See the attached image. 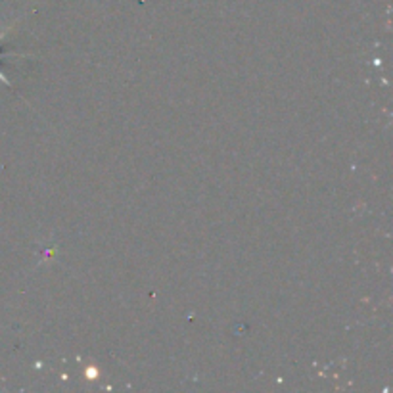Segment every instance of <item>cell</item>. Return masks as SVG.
Masks as SVG:
<instances>
[{"mask_svg":"<svg viewBox=\"0 0 393 393\" xmlns=\"http://www.w3.org/2000/svg\"><path fill=\"white\" fill-rule=\"evenodd\" d=\"M0 79L4 81V83H6V85H10V81H8V79H6V77H4V75H2V73H0Z\"/></svg>","mask_w":393,"mask_h":393,"instance_id":"obj_1","label":"cell"}]
</instances>
